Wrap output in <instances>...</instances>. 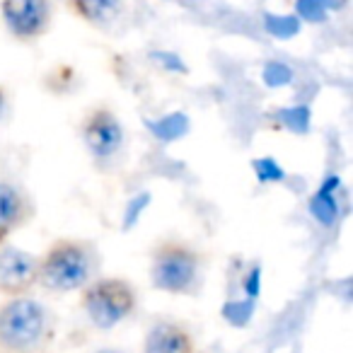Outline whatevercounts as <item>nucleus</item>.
<instances>
[{
  "label": "nucleus",
  "instance_id": "obj_10",
  "mask_svg": "<svg viewBox=\"0 0 353 353\" xmlns=\"http://www.w3.org/2000/svg\"><path fill=\"white\" fill-rule=\"evenodd\" d=\"M73 12L92 27H109L121 17L123 0H68Z\"/></svg>",
  "mask_w": 353,
  "mask_h": 353
},
{
  "label": "nucleus",
  "instance_id": "obj_1",
  "mask_svg": "<svg viewBox=\"0 0 353 353\" xmlns=\"http://www.w3.org/2000/svg\"><path fill=\"white\" fill-rule=\"evenodd\" d=\"M102 256L94 242L83 237H61L39 256V283L49 293H75L94 281Z\"/></svg>",
  "mask_w": 353,
  "mask_h": 353
},
{
  "label": "nucleus",
  "instance_id": "obj_9",
  "mask_svg": "<svg viewBox=\"0 0 353 353\" xmlns=\"http://www.w3.org/2000/svg\"><path fill=\"white\" fill-rule=\"evenodd\" d=\"M143 353H196V339L176 319H155L143 339Z\"/></svg>",
  "mask_w": 353,
  "mask_h": 353
},
{
  "label": "nucleus",
  "instance_id": "obj_5",
  "mask_svg": "<svg viewBox=\"0 0 353 353\" xmlns=\"http://www.w3.org/2000/svg\"><path fill=\"white\" fill-rule=\"evenodd\" d=\"M80 138L97 167H112L126 148V126L109 107H94L80 123Z\"/></svg>",
  "mask_w": 353,
  "mask_h": 353
},
{
  "label": "nucleus",
  "instance_id": "obj_6",
  "mask_svg": "<svg viewBox=\"0 0 353 353\" xmlns=\"http://www.w3.org/2000/svg\"><path fill=\"white\" fill-rule=\"evenodd\" d=\"M0 17L15 39L34 41L49 32L54 6L51 0H3Z\"/></svg>",
  "mask_w": 353,
  "mask_h": 353
},
{
  "label": "nucleus",
  "instance_id": "obj_8",
  "mask_svg": "<svg viewBox=\"0 0 353 353\" xmlns=\"http://www.w3.org/2000/svg\"><path fill=\"white\" fill-rule=\"evenodd\" d=\"M34 199L22 184L0 179V245H6L20 228L34 218Z\"/></svg>",
  "mask_w": 353,
  "mask_h": 353
},
{
  "label": "nucleus",
  "instance_id": "obj_7",
  "mask_svg": "<svg viewBox=\"0 0 353 353\" xmlns=\"http://www.w3.org/2000/svg\"><path fill=\"white\" fill-rule=\"evenodd\" d=\"M39 283V256L15 247L0 245V293L8 298L30 295Z\"/></svg>",
  "mask_w": 353,
  "mask_h": 353
},
{
  "label": "nucleus",
  "instance_id": "obj_13",
  "mask_svg": "<svg viewBox=\"0 0 353 353\" xmlns=\"http://www.w3.org/2000/svg\"><path fill=\"white\" fill-rule=\"evenodd\" d=\"M94 353H126V351H121V348H99Z\"/></svg>",
  "mask_w": 353,
  "mask_h": 353
},
{
  "label": "nucleus",
  "instance_id": "obj_3",
  "mask_svg": "<svg viewBox=\"0 0 353 353\" xmlns=\"http://www.w3.org/2000/svg\"><path fill=\"white\" fill-rule=\"evenodd\" d=\"M206 281V256L184 240H165L150 254V283L160 293L194 295Z\"/></svg>",
  "mask_w": 353,
  "mask_h": 353
},
{
  "label": "nucleus",
  "instance_id": "obj_2",
  "mask_svg": "<svg viewBox=\"0 0 353 353\" xmlns=\"http://www.w3.org/2000/svg\"><path fill=\"white\" fill-rule=\"evenodd\" d=\"M54 312L32 295L0 305V353H39L54 339Z\"/></svg>",
  "mask_w": 353,
  "mask_h": 353
},
{
  "label": "nucleus",
  "instance_id": "obj_12",
  "mask_svg": "<svg viewBox=\"0 0 353 353\" xmlns=\"http://www.w3.org/2000/svg\"><path fill=\"white\" fill-rule=\"evenodd\" d=\"M6 112H8V92H6V88L0 85V121L6 119Z\"/></svg>",
  "mask_w": 353,
  "mask_h": 353
},
{
  "label": "nucleus",
  "instance_id": "obj_11",
  "mask_svg": "<svg viewBox=\"0 0 353 353\" xmlns=\"http://www.w3.org/2000/svg\"><path fill=\"white\" fill-rule=\"evenodd\" d=\"M336 184H339L336 176L327 179V182L322 184V189L317 192V196H312V203H310L312 216L324 223L334 221V216H336Z\"/></svg>",
  "mask_w": 353,
  "mask_h": 353
},
{
  "label": "nucleus",
  "instance_id": "obj_4",
  "mask_svg": "<svg viewBox=\"0 0 353 353\" xmlns=\"http://www.w3.org/2000/svg\"><path fill=\"white\" fill-rule=\"evenodd\" d=\"M80 307L94 329H114L138 310V290L121 276H97L80 290Z\"/></svg>",
  "mask_w": 353,
  "mask_h": 353
}]
</instances>
